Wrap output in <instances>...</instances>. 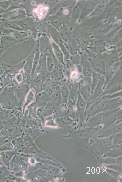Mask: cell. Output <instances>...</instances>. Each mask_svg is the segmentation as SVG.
Listing matches in <instances>:
<instances>
[{
    "mask_svg": "<svg viewBox=\"0 0 122 182\" xmlns=\"http://www.w3.org/2000/svg\"><path fill=\"white\" fill-rule=\"evenodd\" d=\"M1 91H2V89L1 88H0V93L1 92Z\"/></svg>",
    "mask_w": 122,
    "mask_h": 182,
    "instance_id": "e0dca14e",
    "label": "cell"
},
{
    "mask_svg": "<svg viewBox=\"0 0 122 182\" xmlns=\"http://www.w3.org/2000/svg\"><path fill=\"white\" fill-rule=\"evenodd\" d=\"M62 100L61 92L59 91L52 96L50 100L51 103L55 106H58L60 104Z\"/></svg>",
    "mask_w": 122,
    "mask_h": 182,
    "instance_id": "3957f363",
    "label": "cell"
},
{
    "mask_svg": "<svg viewBox=\"0 0 122 182\" xmlns=\"http://www.w3.org/2000/svg\"><path fill=\"white\" fill-rule=\"evenodd\" d=\"M33 98L34 95L33 93L32 92H30L27 97L26 101L25 104V106H26L27 105L30 103L33 99Z\"/></svg>",
    "mask_w": 122,
    "mask_h": 182,
    "instance_id": "8fae6325",
    "label": "cell"
},
{
    "mask_svg": "<svg viewBox=\"0 0 122 182\" xmlns=\"http://www.w3.org/2000/svg\"><path fill=\"white\" fill-rule=\"evenodd\" d=\"M2 163L6 166H8L10 161L15 154L14 151H8L1 152Z\"/></svg>",
    "mask_w": 122,
    "mask_h": 182,
    "instance_id": "6da1fadb",
    "label": "cell"
},
{
    "mask_svg": "<svg viewBox=\"0 0 122 182\" xmlns=\"http://www.w3.org/2000/svg\"><path fill=\"white\" fill-rule=\"evenodd\" d=\"M9 172L6 166L2 163L0 164V180H4L8 175Z\"/></svg>",
    "mask_w": 122,
    "mask_h": 182,
    "instance_id": "52a82bcc",
    "label": "cell"
},
{
    "mask_svg": "<svg viewBox=\"0 0 122 182\" xmlns=\"http://www.w3.org/2000/svg\"><path fill=\"white\" fill-rule=\"evenodd\" d=\"M5 138L0 136V147L5 143Z\"/></svg>",
    "mask_w": 122,
    "mask_h": 182,
    "instance_id": "7c38bea8",
    "label": "cell"
},
{
    "mask_svg": "<svg viewBox=\"0 0 122 182\" xmlns=\"http://www.w3.org/2000/svg\"><path fill=\"white\" fill-rule=\"evenodd\" d=\"M60 92L63 102L66 103L68 101L69 93L67 87L66 86H63Z\"/></svg>",
    "mask_w": 122,
    "mask_h": 182,
    "instance_id": "277c9868",
    "label": "cell"
},
{
    "mask_svg": "<svg viewBox=\"0 0 122 182\" xmlns=\"http://www.w3.org/2000/svg\"><path fill=\"white\" fill-rule=\"evenodd\" d=\"M0 163H2V161H1V152L0 151Z\"/></svg>",
    "mask_w": 122,
    "mask_h": 182,
    "instance_id": "2e32d148",
    "label": "cell"
},
{
    "mask_svg": "<svg viewBox=\"0 0 122 182\" xmlns=\"http://www.w3.org/2000/svg\"><path fill=\"white\" fill-rule=\"evenodd\" d=\"M92 76L93 80L92 82V86L91 88L92 93L94 90V89L100 79V77L98 74H92Z\"/></svg>",
    "mask_w": 122,
    "mask_h": 182,
    "instance_id": "9c48e42d",
    "label": "cell"
},
{
    "mask_svg": "<svg viewBox=\"0 0 122 182\" xmlns=\"http://www.w3.org/2000/svg\"><path fill=\"white\" fill-rule=\"evenodd\" d=\"M100 172V169L99 167H97V173L99 174Z\"/></svg>",
    "mask_w": 122,
    "mask_h": 182,
    "instance_id": "9a60e30c",
    "label": "cell"
},
{
    "mask_svg": "<svg viewBox=\"0 0 122 182\" xmlns=\"http://www.w3.org/2000/svg\"><path fill=\"white\" fill-rule=\"evenodd\" d=\"M4 124L2 120L0 119V131L4 126Z\"/></svg>",
    "mask_w": 122,
    "mask_h": 182,
    "instance_id": "4fadbf2b",
    "label": "cell"
},
{
    "mask_svg": "<svg viewBox=\"0 0 122 182\" xmlns=\"http://www.w3.org/2000/svg\"><path fill=\"white\" fill-rule=\"evenodd\" d=\"M12 147L10 145V143H5L0 147V151L2 152L12 150Z\"/></svg>",
    "mask_w": 122,
    "mask_h": 182,
    "instance_id": "30bf717a",
    "label": "cell"
},
{
    "mask_svg": "<svg viewBox=\"0 0 122 182\" xmlns=\"http://www.w3.org/2000/svg\"><path fill=\"white\" fill-rule=\"evenodd\" d=\"M47 99L46 94L44 93H42L37 96L36 101L39 105L43 106L46 102Z\"/></svg>",
    "mask_w": 122,
    "mask_h": 182,
    "instance_id": "5b68a950",
    "label": "cell"
},
{
    "mask_svg": "<svg viewBox=\"0 0 122 182\" xmlns=\"http://www.w3.org/2000/svg\"><path fill=\"white\" fill-rule=\"evenodd\" d=\"M0 113H1V112H0Z\"/></svg>",
    "mask_w": 122,
    "mask_h": 182,
    "instance_id": "ac0fdd59",
    "label": "cell"
},
{
    "mask_svg": "<svg viewBox=\"0 0 122 182\" xmlns=\"http://www.w3.org/2000/svg\"><path fill=\"white\" fill-rule=\"evenodd\" d=\"M76 106L78 109L83 110L86 108V101L80 93L76 102Z\"/></svg>",
    "mask_w": 122,
    "mask_h": 182,
    "instance_id": "8992f818",
    "label": "cell"
},
{
    "mask_svg": "<svg viewBox=\"0 0 122 182\" xmlns=\"http://www.w3.org/2000/svg\"><path fill=\"white\" fill-rule=\"evenodd\" d=\"M80 93L81 96L85 101L88 100L90 96L91 89L89 86H83L80 88Z\"/></svg>",
    "mask_w": 122,
    "mask_h": 182,
    "instance_id": "7a4b0ae2",
    "label": "cell"
},
{
    "mask_svg": "<svg viewBox=\"0 0 122 182\" xmlns=\"http://www.w3.org/2000/svg\"><path fill=\"white\" fill-rule=\"evenodd\" d=\"M78 93L76 90L74 89L71 90L69 93V98L71 100L73 104H75L76 103L79 94Z\"/></svg>",
    "mask_w": 122,
    "mask_h": 182,
    "instance_id": "ba28073f",
    "label": "cell"
},
{
    "mask_svg": "<svg viewBox=\"0 0 122 182\" xmlns=\"http://www.w3.org/2000/svg\"><path fill=\"white\" fill-rule=\"evenodd\" d=\"M92 172L93 174H94L95 172V169L94 167H93L92 169Z\"/></svg>",
    "mask_w": 122,
    "mask_h": 182,
    "instance_id": "5bb4252c",
    "label": "cell"
}]
</instances>
